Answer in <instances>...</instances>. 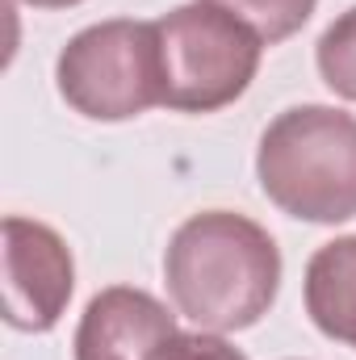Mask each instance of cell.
I'll return each instance as SVG.
<instances>
[{
  "instance_id": "obj_1",
  "label": "cell",
  "mask_w": 356,
  "mask_h": 360,
  "mask_svg": "<svg viewBox=\"0 0 356 360\" xmlns=\"http://www.w3.org/2000/svg\"><path fill=\"white\" fill-rule=\"evenodd\" d=\"M164 281L172 306L201 331H248L276 302L281 248L248 214L205 210L168 239Z\"/></svg>"
},
{
  "instance_id": "obj_2",
  "label": "cell",
  "mask_w": 356,
  "mask_h": 360,
  "mask_svg": "<svg viewBox=\"0 0 356 360\" xmlns=\"http://www.w3.org/2000/svg\"><path fill=\"white\" fill-rule=\"evenodd\" d=\"M265 197L302 222L356 218V117L336 105H293L276 113L256 147Z\"/></svg>"
},
{
  "instance_id": "obj_3",
  "label": "cell",
  "mask_w": 356,
  "mask_h": 360,
  "mask_svg": "<svg viewBox=\"0 0 356 360\" xmlns=\"http://www.w3.org/2000/svg\"><path fill=\"white\" fill-rule=\"evenodd\" d=\"M164 59V105L177 113H214L235 105L260 72L265 42L235 13L189 0L155 21Z\"/></svg>"
},
{
  "instance_id": "obj_4",
  "label": "cell",
  "mask_w": 356,
  "mask_h": 360,
  "mask_svg": "<svg viewBox=\"0 0 356 360\" xmlns=\"http://www.w3.org/2000/svg\"><path fill=\"white\" fill-rule=\"evenodd\" d=\"M59 96L89 122H130L164 105V59L155 21H96L68 38L55 59Z\"/></svg>"
},
{
  "instance_id": "obj_5",
  "label": "cell",
  "mask_w": 356,
  "mask_h": 360,
  "mask_svg": "<svg viewBox=\"0 0 356 360\" xmlns=\"http://www.w3.org/2000/svg\"><path fill=\"white\" fill-rule=\"evenodd\" d=\"M76 289V260L46 222L4 218V323L25 335L51 331Z\"/></svg>"
},
{
  "instance_id": "obj_6",
  "label": "cell",
  "mask_w": 356,
  "mask_h": 360,
  "mask_svg": "<svg viewBox=\"0 0 356 360\" xmlns=\"http://www.w3.org/2000/svg\"><path fill=\"white\" fill-rule=\"evenodd\" d=\"M180 335L177 314L134 285H109L92 297L76 327V360H164Z\"/></svg>"
},
{
  "instance_id": "obj_7",
  "label": "cell",
  "mask_w": 356,
  "mask_h": 360,
  "mask_svg": "<svg viewBox=\"0 0 356 360\" xmlns=\"http://www.w3.org/2000/svg\"><path fill=\"white\" fill-rule=\"evenodd\" d=\"M302 293L310 323L327 340L356 348V235L331 239L310 256Z\"/></svg>"
},
{
  "instance_id": "obj_8",
  "label": "cell",
  "mask_w": 356,
  "mask_h": 360,
  "mask_svg": "<svg viewBox=\"0 0 356 360\" xmlns=\"http://www.w3.org/2000/svg\"><path fill=\"white\" fill-rule=\"evenodd\" d=\"M314 63H319L323 84L336 96L356 101V4L323 30V38L314 46Z\"/></svg>"
},
{
  "instance_id": "obj_9",
  "label": "cell",
  "mask_w": 356,
  "mask_h": 360,
  "mask_svg": "<svg viewBox=\"0 0 356 360\" xmlns=\"http://www.w3.org/2000/svg\"><path fill=\"white\" fill-rule=\"evenodd\" d=\"M210 4H218L227 13H235L239 21H248L260 34L265 46H276V42L293 38L310 21L319 0H210Z\"/></svg>"
},
{
  "instance_id": "obj_10",
  "label": "cell",
  "mask_w": 356,
  "mask_h": 360,
  "mask_svg": "<svg viewBox=\"0 0 356 360\" xmlns=\"http://www.w3.org/2000/svg\"><path fill=\"white\" fill-rule=\"evenodd\" d=\"M164 360H248L235 344H227L218 331H180Z\"/></svg>"
},
{
  "instance_id": "obj_11",
  "label": "cell",
  "mask_w": 356,
  "mask_h": 360,
  "mask_svg": "<svg viewBox=\"0 0 356 360\" xmlns=\"http://www.w3.org/2000/svg\"><path fill=\"white\" fill-rule=\"evenodd\" d=\"M34 8H72V4H84V0H25Z\"/></svg>"
}]
</instances>
